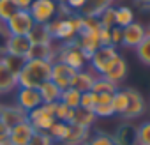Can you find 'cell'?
Instances as JSON below:
<instances>
[{
	"label": "cell",
	"mask_w": 150,
	"mask_h": 145,
	"mask_svg": "<svg viewBox=\"0 0 150 145\" xmlns=\"http://www.w3.org/2000/svg\"><path fill=\"white\" fill-rule=\"evenodd\" d=\"M134 50H136V55H138V58L141 60V64H145V65L150 67V36H148V34H146V37H145Z\"/></svg>",
	"instance_id": "30"
},
{
	"label": "cell",
	"mask_w": 150,
	"mask_h": 145,
	"mask_svg": "<svg viewBox=\"0 0 150 145\" xmlns=\"http://www.w3.org/2000/svg\"><path fill=\"white\" fill-rule=\"evenodd\" d=\"M55 60H60L67 65H71L74 71H81L88 67V55L76 44V43H65L62 46H57V57Z\"/></svg>",
	"instance_id": "3"
},
{
	"label": "cell",
	"mask_w": 150,
	"mask_h": 145,
	"mask_svg": "<svg viewBox=\"0 0 150 145\" xmlns=\"http://www.w3.org/2000/svg\"><path fill=\"white\" fill-rule=\"evenodd\" d=\"M28 145H55V141L51 140V136L48 133H42V131H34Z\"/></svg>",
	"instance_id": "37"
},
{
	"label": "cell",
	"mask_w": 150,
	"mask_h": 145,
	"mask_svg": "<svg viewBox=\"0 0 150 145\" xmlns=\"http://www.w3.org/2000/svg\"><path fill=\"white\" fill-rule=\"evenodd\" d=\"M96 78H97V75H96L90 67L81 69V71H76V72H74V76H72V80H71V87L76 89V90H80V92L92 90V85H94Z\"/></svg>",
	"instance_id": "15"
},
{
	"label": "cell",
	"mask_w": 150,
	"mask_h": 145,
	"mask_svg": "<svg viewBox=\"0 0 150 145\" xmlns=\"http://www.w3.org/2000/svg\"><path fill=\"white\" fill-rule=\"evenodd\" d=\"M32 2H34V0H13V4H14L16 9H20V11H28L30 6H32Z\"/></svg>",
	"instance_id": "41"
},
{
	"label": "cell",
	"mask_w": 150,
	"mask_h": 145,
	"mask_svg": "<svg viewBox=\"0 0 150 145\" xmlns=\"http://www.w3.org/2000/svg\"><path fill=\"white\" fill-rule=\"evenodd\" d=\"M127 103H129V97H127L125 89H117L113 92V110H115V115L122 117L125 108H127Z\"/></svg>",
	"instance_id": "27"
},
{
	"label": "cell",
	"mask_w": 150,
	"mask_h": 145,
	"mask_svg": "<svg viewBox=\"0 0 150 145\" xmlns=\"http://www.w3.org/2000/svg\"><path fill=\"white\" fill-rule=\"evenodd\" d=\"M97 20H99V23H101V27H104V28H113L115 27V7H106L99 16H97Z\"/></svg>",
	"instance_id": "34"
},
{
	"label": "cell",
	"mask_w": 150,
	"mask_h": 145,
	"mask_svg": "<svg viewBox=\"0 0 150 145\" xmlns=\"http://www.w3.org/2000/svg\"><path fill=\"white\" fill-rule=\"evenodd\" d=\"M136 136L138 145H150V120H145L139 126H136Z\"/></svg>",
	"instance_id": "32"
},
{
	"label": "cell",
	"mask_w": 150,
	"mask_h": 145,
	"mask_svg": "<svg viewBox=\"0 0 150 145\" xmlns=\"http://www.w3.org/2000/svg\"><path fill=\"white\" fill-rule=\"evenodd\" d=\"M80 21H81V14H78V13L69 14V16H57L55 20H51L48 23V30H50L53 41H58L62 44L72 43L78 37Z\"/></svg>",
	"instance_id": "2"
},
{
	"label": "cell",
	"mask_w": 150,
	"mask_h": 145,
	"mask_svg": "<svg viewBox=\"0 0 150 145\" xmlns=\"http://www.w3.org/2000/svg\"><path fill=\"white\" fill-rule=\"evenodd\" d=\"M57 2H64V0H57Z\"/></svg>",
	"instance_id": "45"
},
{
	"label": "cell",
	"mask_w": 150,
	"mask_h": 145,
	"mask_svg": "<svg viewBox=\"0 0 150 145\" xmlns=\"http://www.w3.org/2000/svg\"><path fill=\"white\" fill-rule=\"evenodd\" d=\"M146 34H148V36H150V25H148V27H146Z\"/></svg>",
	"instance_id": "44"
},
{
	"label": "cell",
	"mask_w": 150,
	"mask_h": 145,
	"mask_svg": "<svg viewBox=\"0 0 150 145\" xmlns=\"http://www.w3.org/2000/svg\"><path fill=\"white\" fill-rule=\"evenodd\" d=\"M69 126H71V124H67V122L55 120V122H53V126L50 127L48 134L51 136V140H53L55 143H62V141L65 140L67 133H69Z\"/></svg>",
	"instance_id": "26"
},
{
	"label": "cell",
	"mask_w": 150,
	"mask_h": 145,
	"mask_svg": "<svg viewBox=\"0 0 150 145\" xmlns=\"http://www.w3.org/2000/svg\"><path fill=\"white\" fill-rule=\"evenodd\" d=\"M117 89H118V85L111 83V82L106 80L104 76H97L96 82H94V85H92V92H96V94H104V92L113 94Z\"/></svg>",
	"instance_id": "29"
},
{
	"label": "cell",
	"mask_w": 150,
	"mask_h": 145,
	"mask_svg": "<svg viewBox=\"0 0 150 145\" xmlns=\"http://www.w3.org/2000/svg\"><path fill=\"white\" fill-rule=\"evenodd\" d=\"M127 92V97H129V103H127V108L122 115V119L125 120H134L138 117H141L145 112H146V103H145V97L134 90V89H125Z\"/></svg>",
	"instance_id": "9"
},
{
	"label": "cell",
	"mask_w": 150,
	"mask_h": 145,
	"mask_svg": "<svg viewBox=\"0 0 150 145\" xmlns=\"http://www.w3.org/2000/svg\"><path fill=\"white\" fill-rule=\"evenodd\" d=\"M80 97H81L80 90L72 89V87H67L60 94V103H64L65 106H69L72 110H76V108H80Z\"/></svg>",
	"instance_id": "25"
},
{
	"label": "cell",
	"mask_w": 150,
	"mask_h": 145,
	"mask_svg": "<svg viewBox=\"0 0 150 145\" xmlns=\"http://www.w3.org/2000/svg\"><path fill=\"white\" fill-rule=\"evenodd\" d=\"M48 80H51V62L39 58H27L18 75V87L39 89Z\"/></svg>",
	"instance_id": "1"
},
{
	"label": "cell",
	"mask_w": 150,
	"mask_h": 145,
	"mask_svg": "<svg viewBox=\"0 0 150 145\" xmlns=\"http://www.w3.org/2000/svg\"><path fill=\"white\" fill-rule=\"evenodd\" d=\"M0 120L11 129V127L21 124V122H27L28 117H27V112H23L20 106H16L13 103V104H4L2 106V117H0Z\"/></svg>",
	"instance_id": "14"
},
{
	"label": "cell",
	"mask_w": 150,
	"mask_h": 145,
	"mask_svg": "<svg viewBox=\"0 0 150 145\" xmlns=\"http://www.w3.org/2000/svg\"><path fill=\"white\" fill-rule=\"evenodd\" d=\"M9 133H11V129H9L2 120H0V145L9 140Z\"/></svg>",
	"instance_id": "40"
},
{
	"label": "cell",
	"mask_w": 150,
	"mask_h": 145,
	"mask_svg": "<svg viewBox=\"0 0 150 145\" xmlns=\"http://www.w3.org/2000/svg\"><path fill=\"white\" fill-rule=\"evenodd\" d=\"M6 30L9 36H28L30 30L34 28V20L28 11H16L6 23Z\"/></svg>",
	"instance_id": "7"
},
{
	"label": "cell",
	"mask_w": 150,
	"mask_h": 145,
	"mask_svg": "<svg viewBox=\"0 0 150 145\" xmlns=\"http://www.w3.org/2000/svg\"><path fill=\"white\" fill-rule=\"evenodd\" d=\"M96 120H97V117L94 115V112H92V110L76 108V110H74V115H72L71 124H72V126L85 127V129H90V127L96 124Z\"/></svg>",
	"instance_id": "21"
},
{
	"label": "cell",
	"mask_w": 150,
	"mask_h": 145,
	"mask_svg": "<svg viewBox=\"0 0 150 145\" xmlns=\"http://www.w3.org/2000/svg\"><path fill=\"white\" fill-rule=\"evenodd\" d=\"M110 41H111V46H120V43H122V28H118V27H113V28H110Z\"/></svg>",
	"instance_id": "39"
},
{
	"label": "cell",
	"mask_w": 150,
	"mask_h": 145,
	"mask_svg": "<svg viewBox=\"0 0 150 145\" xmlns=\"http://www.w3.org/2000/svg\"><path fill=\"white\" fill-rule=\"evenodd\" d=\"M14 104L20 106L23 112H32L37 106L42 104L41 94L37 89H30V87H18L14 92Z\"/></svg>",
	"instance_id": "8"
},
{
	"label": "cell",
	"mask_w": 150,
	"mask_h": 145,
	"mask_svg": "<svg viewBox=\"0 0 150 145\" xmlns=\"http://www.w3.org/2000/svg\"><path fill=\"white\" fill-rule=\"evenodd\" d=\"M71 13H81L83 7L87 6V0H64L62 2Z\"/></svg>",
	"instance_id": "38"
},
{
	"label": "cell",
	"mask_w": 150,
	"mask_h": 145,
	"mask_svg": "<svg viewBox=\"0 0 150 145\" xmlns=\"http://www.w3.org/2000/svg\"><path fill=\"white\" fill-rule=\"evenodd\" d=\"M34 134V127L30 126V122H21L14 127H11L9 133V143L11 145H28L30 138Z\"/></svg>",
	"instance_id": "16"
},
{
	"label": "cell",
	"mask_w": 150,
	"mask_h": 145,
	"mask_svg": "<svg viewBox=\"0 0 150 145\" xmlns=\"http://www.w3.org/2000/svg\"><path fill=\"white\" fill-rule=\"evenodd\" d=\"M58 4L57 0H34L28 13L35 25H48L51 20L58 16Z\"/></svg>",
	"instance_id": "6"
},
{
	"label": "cell",
	"mask_w": 150,
	"mask_h": 145,
	"mask_svg": "<svg viewBox=\"0 0 150 145\" xmlns=\"http://www.w3.org/2000/svg\"><path fill=\"white\" fill-rule=\"evenodd\" d=\"M94 115L97 119H110L115 115V110H113V94H97V101H96V106H94Z\"/></svg>",
	"instance_id": "17"
},
{
	"label": "cell",
	"mask_w": 150,
	"mask_h": 145,
	"mask_svg": "<svg viewBox=\"0 0 150 145\" xmlns=\"http://www.w3.org/2000/svg\"><path fill=\"white\" fill-rule=\"evenodd\" d=\"M103 76H104L106 80H110L111 83L120 85V83L124 82V78L127 76V62H125V58L120 55V57L117 58V62L104 72Z\"/></svg>",
	"instance_id": "18"
},
{
	"label": "cell",
	"mask_w": 150,
	"mask_h": 145,
	"mask_svg": "<svg viewBox=\"0 0 150 145\" xmlns=\"http://www.w3.org/2000/svg\"><path fill=\"white\" fill-rule=\"evenodd\" d=\"M120 57L118 50L115 46H101L99 50H96L90 58H88V67L96 72L97 76H103L104 72L117 62V58Z\"/></svg>",
	"instance_id": "4"
},
{
	"label": "cell",
	"mask_w": 150,
	"mask_h": 145,
	"mask_svg": "<svg viewBox=\"0 0 150 145\" xmlns=\"http://www.w3.org/2000/svg\"><path fill=\"white\" fill-rule=\"evenodd\" d=\"M55 106H57V103H42L35 110L27 113L28 122L34 127V131H42V133L50 131V127L57 120L55 119Z\"/></svg>",
	"instance_id": "5"
},
{
	"label": "cell",
	"mask_w": 150,
	"mask_h": 145,
	"mask_svg": "<svg viewBox=\"0 0 150 145\" xmlns=\"http://www.w3.org/2000/svg\"><path fill=\"white\" fill-rule=\"evenodd\" d=\"M96 101H97V94H96V92H92V90L81 92V97H80V108H85V110H94Z\"/></svg>",
	"instance_id": "36"
},
{
	"label": "cell",
	"mask_w": 150,
	"mask_h": 145,
	"mask_svg": "<svg viewBox=\"0 0 150 145\" xmlns=\"http://www.w3.org/2000/svg\"><path fill=\"white\" fill-rule=\"evenodd\" d=\"M85 145H115V140H113V136H110L106 133H96V134L88 136Z\"/></svg>",
	"instance_id": "35"
},
{
	"label": "cell",
	"mask_w": 150,
	"mask_h": 145,
	"mask_svg": "<svg viewBox=\"0 0 150 145\" xmlns=\"http://www.w3.org/2000/svg\"><path fill=\"white\" fill-rule=\"evenodd\" d=\"M37 90H39V94H41L42 103H58V101H60L62 89H60L57 83H53L51 80L44 82V83H42Z\"/></svg>",
	"instance_id": "22"
},
{
	"label": "cell",
	"mask_w": 150,
	"mask_h": 145,
	"mask_svg": "<svg viewBox=\"0 0 150 145\" xmlns=\"http://www.w3.org/2000/svg\"><path fill=\"white\" fill-rule=\"evenodd\" d=\"M28 39L32 44H53V37L48 30V25H34V28L28 34Z\"/></svg>",
	"instance_id": "23"
},
{
	"label": "cell",
	"mask_w": 150,
	"mask_h": 145,
	"mask_svg": "<svg viewBox=\"0 0 150 145\" xmlns=\"http://www.w3.org/2000/svg\"><path fill=\"white\" fill-rule=\"evenodd\" d=\"M2 106H4V104H2V103H0V117H2Z\"/></svg>",
	"instance_id": "43"
},
{
	"label": "cell",
	"mask_w": 150,
	"mask_h": 145,
	"mask_svg": "<svg viewBox=\"0 0 150 145\" xmlns=\"http://www.w3.org/2000/svg\"><path fill=\"white\" fill-rule=\"evenodd\" d=\"M145 37H146V27L138 23V21H132V23H129L127 27L122 28V43H120V46L136 48Z\"/></svg>",
	"instance_id": "10"
},
{
	"label": "cell",
	"mask_w": 150,
	"mask_h": 145,
	"mask_svg": "<svg viewBox=\"0 0 150 145\" xmlns=\"http://www.w3.org/2000/svg\"><path fill=\"white\" fill-rule=\"evenodd\" d=\"M0 60H2L7 65V69H11L14 75H20V71H21V67H23V64H25L27 58L14 57V55H7V53H0Z\"/></svg>",
	"instance_id": "28"
},
{
	"label": "cell",
	"mask_w": 150,
	"mask_h": 145,
	"mask_svg": "<svg viewBox=\"0 0 150 145\" xmlns=\"http://www.w3.org/2000/svg\"><path fill=\"white\" fill-rule=\"evenodd\" d=\"M16 11L18 9L13 4V0H0V23H6Z\"/></svg>",
	"instance_id": "33"
},
{
	"label": "cell",
	"mask_w": 150,
	"mask_h": 145,
	"mask_svg": "<svg viewBox=\"0 0 150 145\" xmlns=\"http://www.w3.org/2000/svg\"><path fill=\"white\" fill-rule=\"evenodd\" d=\"M115 145H138V136H136V126L132 124H122L115 136Z\"/></svg>",
	"instance_id": "19"
},
{
	"label": "cell",
	"mask_w": 150,
	"mask_h": 145,
	"mask_svg": "<svg viewBox=\"0 0 150 145\" xmlns=\"http://www.w3.org/2000/svg\"><path fill=\"white\" fill-rule=\"evenodd\" d=\"M30 48H32V43L28 36H9L4 44V53L27 58V53L30 51Z\"/></svg>",
	"instance_id": "12"
},
{
	"label": "cell",
	"mask_w": 150,
	"mask_h": 145,
	"mask_svg": "<svg viewBox=\"0 0 150 145\" xmlns=\"http://www.w3.org/2000/svg\"><path fill=\"white\" fill-rule=\"evenodd\" d=\"M90 136V129L80 127V126H69V133L65 136V140L62 141V145H85L87 140Z\"/></svg>",
	"instance_id": "20"
},
{
	"label": "cell",
	"mask_w": 150,
	"mask_h": 145,
	"mask_svg": "<svg viewBox=\"0 0 150 145\" xmlns=\"http://www.w3.org/2000/svg\"><path fill=\"white\" fill-rule=\"evenodd\" d=\"M16 89H18V75L7 69V65L0 60V97L14 94Z\"/></svg>",
	"instance_id": "13"
},
{
	"label": "cell",
	"mask_w": 150,
	"mask_h": 145,
	"mask_svg": "<svg viewBox=\"0 0 150 145\" xmlns=\"http://www.w3.org/2000/svg\"><path fill=\"white\" fill-rule=\"evenodd\" d=\"M132 21H134V13H132L131 7H127V6L115 7V27L124 28Z\"/></svg>",
	"instance_id": "24"
},
{
	"label": "cell",
	"mask_w": 150,
	"mask_h": 145,
	"mask_svg": "<svg viewBox=\"0 0 150 145\" xmlns=\"http://www.w3.org/2000/svg\"><path fill=\"white\" fill-rule=\"evenodd\" d=\"M74 72L76 71H74L71 65H67V64H64L60 60L51 62V82L57 83L62 90L71 87V80L74 76Z\"/></svg>",
	"instance_id": "11"
},
{
	"label": "cell",
	"mask_w": 150,
	"mask_h": 145,
	"mask_svg": "<svg viewBox=\"0 0 150 145\" xmlns=\"http://www.w3.org/2000/svg\"><path fill=\"white\" fill-rule=\"evenodd\" d=\"M72 115H74V110H72V108L65 106V104H64V103H60V101L57 103V106H55V119H57V120L71 124Z\"/></svg>",
	"instance_id": "31"
},
{
	"label": "cell",
	"mask_w": 150,
	"mask_h": 145,
	"mask_svg": "<svg viewBox=\"0 0 150 145\" xmlns=\"http://www.w3.org/2000/svg\"><path fill=\"white\" fill-rule=\"evenodd\" d=\"M139 4H143V6H150V0H138Z\"/></svg>",
	"instance_id": "42"
}]
</instances>
